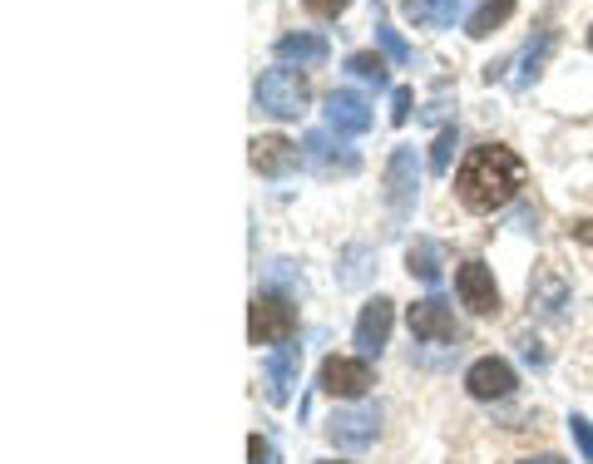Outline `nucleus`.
Listing matches in <instances>:
<instances>
[{"label": "nucleus", "instance_id": "f257e3e1", "mask_svg": "<svg viewBox=\"0 0 593 464\" xmlns=\"http://www.w3.org/2000/svg\"><path fill=\"white\" fill-rule=\"evenodd\" d=\"M524 188V163L514 148L504 144H480L465 154L460 173H455V193L470 213H500L514 193Z\"/></svg>", "mask_w": 593, "mask_h": 464}, {"label": "nucleus", "instance_id": "f03ea898", "mask_svg": "<svg viewBox=\"0 0 593 464\" xmlns=\"http://www.w3.org/2000/svg\"><path fill=\"white\" fill-rule=\"evenodd\" d=\"M257 109L272 118H296L306 109V99H312V84H306L302 69L292 65H277V69H262L257 75V89H253Z\"/></svg>", "mask_w": 593, "mask_h": 464}, {"label": "nucleus", "instance_id": "7ed1b4c3", "mask_svg": "<svg viewBox=\"0 0 593 464\" xmlns=\"http://www.w3.org/2000/svg\"><path fill=\"white\" fill-rule=\"evenodd\" d=\"M296 331V312L287 306V296L277 292H257L247 306V341L253 346H277Z\"/></svg>", "mask_w": 593, "mask_h": 464}, {"label": "nucleus", "instance_id": "20e7f679", "mask_svg": "<svg viewBox=\"0 0 593 464\" xmlns=\"http://www.w3.org/2000/svg\"><path fill=\"white\" fill-rule=\"evenodd\" d=\"M316 385L326 395H336V400H356V395H366L376 385V375L366 355H326L322 371H316Z\"/></svg>", "mask_w": 593, "mask_h": 464}, {"label": "nucleus", "instance_id": "39448f33", "mask_svg": "<svg viewBox=\"0 0 593 464\" xmlns=\"http://www.w3.org/2000/svg\"><path fill=\"white\" fill-rule=\"evenodd\" d=\"M455 292H460V302L470 306L474 316H494L500 312V286H494V272L474 257V262H460V272H455Z\"/></svg>", "mask_w": 593, "mask_h": 464}, {"label": "nucleus", "instance_id": "423d86ee", "mask_svg": "<svg viewBox=\"0 0 593 464\" xmlns=\"http://www.w3.org/2000/svg\"><path fill=\"white\" fill-rule=\"evenodd\" d=\"M415 193H421V158H415V148H395L391 163H385V197H391L395 213H405Z\"/></svg>", "mask_w": 593, "mask_h": 464}, {"label": "nucleus", "instance_id": "0eeeda50", "mask_svg": "<svg viewBox=\"0 0 593 464\" xmlns=\"http://www.w3.org/2000/svg\"><path fill=\"white\" fill-rule=\"evenodd\" d=\"M465 391L474 400H504L514 391V365L500 361V355H480V361L465 371Z\"/></svg>", "mask_w": 593, "mask_h": 464}, {"label": "nucleus", "instance_id": "6e6552de", "mask_svg": "<svg viewBox=\"0 0 593 464\" xmlns=\"http://www.w3.org/2000/svg\"><path fill=\"white\" fill-rule=\"evenodd\" d=\"M405 321H411V331L421 336V341H435V346H445V341H455V336H460L455 312L440 302V296H425V302H415L411 312H405Z\"/></svg>", "mask_w": 593, "mask_h": 464}, {"label": "nucleus", "instance_id": "1a4fd4ad", "mask_svg": "<svg viewBox=\"0 0 593 464\" xmlns=\"http://www.w3.org/2000/svg\"><path fill=\"white\" fill-rule=\"evenodd\" d=\"M326 128H332V134H346V138L366 134V128H371V109H366V99L351 94V89L326 94Z\"/></svg>", "mask_w": 593, "mask_h": 464}, {"label": "nucleus", "instance_id": "9d476101", "mask_svg": "<svg viewBox=\"0 0 593 464\" xmlns=\"http://www.w3.org/2000/svg\"><path fill=\"white\" fill-rule=\"evenodd\" d=\"M391 321H395V306L385 302V296H371V302L361 306V316H356V346H361L366 355L381 351L385 336H391Z\"/></svg>", "mask_w": 593, "mask_h": 464}, {"label": "nucleus", "instance_id": "9b49d317", "mask_svg": "<svg viewBox=\"0 0 593 464\" xmlns=\"http://www.w3.org/2000/svg\"><path fill=\"white\" fill-rule=\"evenodd\" d=\"M296 158H302V148L287 144L282 134H262V138H253V168H257L262 178H282V173H292Z\"/></svg>", "mask_w": 593, "mask_h": 464}, {"label": "nucleus", "instance_id": "f8f14e48", "mask_svg": "<svg viewBox=\"0 0 593 464\" xmlns=\"http://www.w3.org/2000/svg\"><path fill=\"white\" fill-rule=\"evenodd\" d=\"M277 59H282V65H296V69H312L326 59V39L322 35H282L277 39Z\"/></svg>", "mask_w": 593, "mask_h": 464}, {"label": "nucleus", "instance_id": "ddd939ff", "mask_svg": "<svg viewBox=\"0 0 593 464\" xmlns=\"http://www.w3.org/2000/svg\"><path fill=\"white\" fill-rule=\"evenodd\" d=\"M371 434H376V410H351V415H336L332 420V440L346 444V450L371 444Z\"/></svg>", "mask_w": 593, "mask_h": 464}, {"label": "nucleus", "instance_id": "4468645a", "mask_svg": "<svg viewBox=\"0 0 593 464\" xmlns=\"http://www.w3.org/2000/svg\"><path fill=\"white\" fill-rule=\"evenodd\" d=\"M510 15H514V0H484V5L470 15L465 35H470V39H484V35H494V30H500Z\"/></svg>", "mask_w": 593, "mask_h": 464}, {"label": "nucleus", "instance_id": "2eb2a0df", "mask_svg": "<svg viewBox=\"0 0 593 464\" xmlns=\"http://www.w3.org/2000/svg\"><path fill=\"white\" fill-rule=\"evenodd\" d=\"M455 10H460V0H405V20H415V25H450Z\"/></svg>", "mask_w": 593, "mask_h": 464}, {"label": "nucleus", "instance_id": "dca6fc26", "mask_svg": "<svg viewBox=\"0 0 593 464\" xmlns=\"http://www.w3.org/2000/svg\"><path fill=\"white\" fill-rule=\"evenodd\" d=\"M346 75H356V79L381 89L385 84V59L376 55V49H356V55H346Z\"/></svg>", "mask_w": 593, "mask_h": 464}, {"label": "nucleus", "instance_id": "f3484780", "mask_svg": "<svg viewBox=\"0 0 593 464\" xmlns=\"http://www.w3.org/2000/svg\"><path fill=\"white\" fill-rule=\"evenodd\" d=\"M440 242H415L411 252H405V262H411V272L415 276H425V282H435L440 276Z\"/></svg>", "mask_w": 593, "mask_h": 464}, {"label": "nucleus", "instance_id": "a211bd4d", "mask_svg": "<svg viewBox=\"0 0 593 464\" xmlns=\"http://www.w3.org/2000/svg\"><path fill=\"white\" fill-rule=\"evenodd\" d=\"M376 39H381V49H385V59H395V65H411V45H405L401 35H395L391 25H376Z\"/></svg>", "mask_w": 593, "mask_h": 464}, {"label": "nucleus", "instance_id": "6ab92c4d", "mask_svg": "<svg viewBox=\"0 0 593 464\" xmlns=\"http://www.w3.org/2000/svg\"><path fill=\"white\" fill-rule=\"evenodd\" d=\"M450 154H455V128H440V138H435V148H430V173H445V168H450Z\"/></svg>", "mask_w": 593, "mask_h": 464}, {"label": "nucleus", "instance_id": "aec40b11", "mask_svg": "<svg viewBox=\"0 0 593 464\" xmlns=\"http://www.w3.org/2000/svg\"><path fill=\"white\" fill-rule=\"evenodd\" d=\"M287 375H292V351H282L272 361V400H282L287 395Z\"/></svg>", "mask_w": 593, "mask_h": 464}, {"label": "nucleus", "instance_id": "412c9836", "mask_svg": "<svg viewBox=\"0 0 593 464\" xmlns=\"http://www.w3.org/2000/svg\"><path fill=\"white\" fill-rule=\"evenodd\" d=\"M411 109H415V89H395V99H391V124H405L411 118Z\"/></svg>", "mask_w": 593, "mask_h": 464}, {"label": "nucleus", "instance_id": "4be33fe9", "mask_svg": "<svg viewBox=\"0 0 593 464\" xmlns=\"http://www.w3.org/2000/svg\"><path fill=\"white\" fill-rule=\"evenodd\" d=\"M302 5L312 10V15H322V20H336L346 5H351V0H302Z\"/></svg>", "mask_w": 593, "mask_h": 464}, {"label": "nucleus", "instance_id": "5701e85b", "mask_svg": "<svg viewBox=\"0 0 593 464\" xmlns=\"http://www.w3.org/2000/svg\"><path fill=\"white\" fill-rule=\"evenodd\" d=\"M569 233H573V237H579V242H593V217H579V223H573V227H569Z\"/></svg>", "mask_w": 593, "mask_h": 464}, {"label": "nucleus", "instance_id": "b1692460", "mask_svg": "<svg viewBox=\"0 0 593 464\" xmlns=\"http://www.w3.org/2000/svg\"><path fill=\"white\" fill-rule=\"evenodd\" d=\"M524 464H563L559 454H539V460H524Z\"/></svg>", "mask_w": 593, "mask_h": 464}, {"label": "nucleus", "instance_id": "393cba45", "mask_svg": "<svg viewBox=\"0 0 593 464\" xmlns=\"http://www.w3.org/2000/svg\"><path fill=\"white\" fill-rule=\"evenodd\" d=\"M589 49H593V25H589Z\"/></svg>", "mask_w": 593, "mask_h": 464}]
</instances>
